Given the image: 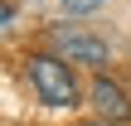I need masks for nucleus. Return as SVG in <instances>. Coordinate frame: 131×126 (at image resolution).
<instances>
[{"mask_svg":"<svg viewBox=\"0 0 131 126\" xmlns=\"http://www.w3.org/2000/svg\"><path fill=\"white\" fill-rule=\"evenodd\" d=\"M49 44H53V53H58V58H68V63H92V68H102V63L112 58L107 39L88 34V29H68V24L49 29Z\"/></svg>","mask_w":131,"mask_h":126,"instance_id":"2","label":"nucleus"},{"mask_svg":"<svg viewBox=\"0 0 131 126\" xmlns=\"http://www.w3.org/2000/svg\"><path fill=\"white\" fill-rule=\"evenodd\" d=\"M63 5H68V10H73V15H88V10H97V5H102V0H63Z\"/></svg>","mask_w":131,"mask_h":126,"instance_id":"4","label":"nucleus"},{"mask_svg":"<svg viewBox=\"0 0 131 126\" xmlns=\"http://www.w3.org/2000/svg\"><path fill=\"white\" fill-rule=\"evenodd\" d=\"M29 83L49 107H73L78 102V78H73L68 58H58V53H34L29 58Z\"/></svg>","mask_w":131,"mask_h":126,"instance_id":"1","label":"nucleus"},{"mask_svg":"<svg viewBox=\"0 0 131 126\" xmlns=\"http://www.w3.org/2000/svg\"><path fill=\"white\" fill-rule=\"evenodd\" d=\"M92 107H97V117H102L107 126H117V121H126V117H131L126 92H122L117 83H107V78H97V83H92Z\"/></svg>","mask_w":131,"mask_h":126,"instance_id":"3","label":"nucleus"}]
</instances>
